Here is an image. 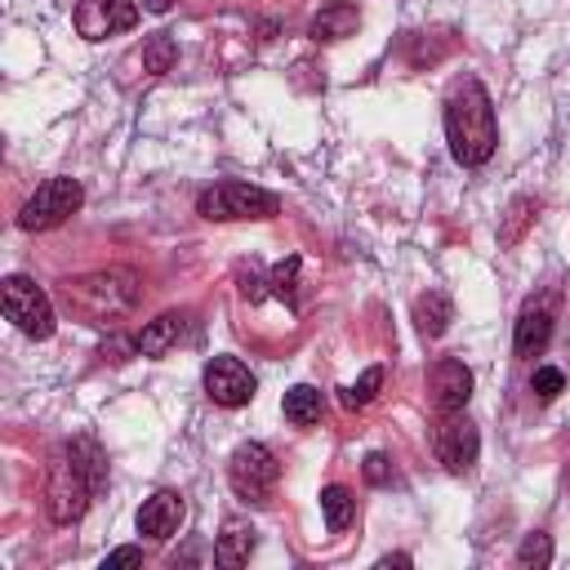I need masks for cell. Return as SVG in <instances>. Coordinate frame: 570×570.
<instances>
[{"mask_svg": "<svg viewBox=\"0 0 570 570\" xmlns=\"http://www.w3.org/2000/svg\"><path fill=\"white\" fill-rule=\"evenodd\" d=\"M107 490V463L102 450L89 436H76L53 450L49 472H45V508L58 525H71L85 517L89 499Z\"/></svg>", "mask_w": 570, "mask_h": 570, "instance_id": "1", "label": "cell"}, {"mask_svg": "<svg viewBox=\"0 0 570 570\" xmlns=\"http://www.w3.org/2000/svg\"><path fill=\"white\" fill-rule=\"evenodd\" d=\"M445 142L450 156L468 169L485 165L499 147V125H494V102L485 94V85L476 76H468L463 85H454V94L445 98Z\"/></svg>", "mask_w": 570, "mask_h": 570, "instance_id": "2", "label": "cell"}, {"mask_svg": "<svg viewBox=\"0 0 570 570\" xmlns=\"http://www.w3.org/2000/svg\"><path fill=\"white\" fill-rule=\"evenodd\" d=\"M62 307L85 321V325H107V321H120L138 307L142 298V276L134 267H98V272H85V276H71L62 281Z\"/></svg>", "mask_w": 570, "mask_h": 570, "instance_id": "3", "label": "cell"}, {"mask_svg": "<svg viewBox=\"0 0 570 570\" xmlns=\"http://www.w3.org/2000/svg\"><path fill=\"white\" fill-rule=\"evenodd\" d=\"M196 214L209 223H245V218H276L281 214V196L258 187V183H214L196 196Z\"/></svg>", "mask_w": 570, "mask_h": 570, "instance_id": "4", "label": "cell"}, {"mask_svg": "<svg viewBox=\"0 0 570 570\" xmlns=\"http://www.w3.org/2000/svg\"><path fill=\"white\" fill-rule=\"evenodd\" d=\"M227 481H232V490H236L245 503L263 508V503H272V494H276L281 463H276V454H272L263 441H245V445H236L232 459H227Z\"/></svg>", "mask_w": 570, "mask_h": 570, "instance_id": "5", "label": "cell"}, {"mask_svg": "<svg viewBox=\"0 0 570 570\" xmlns=\"http://www.w3.org/2000/svg\"><path fill=\"white\" fill-rule=\"evenodd\" d=\"M80 200H85L80 183L67 178V174H58V178L40 183V187L27 196V205L18 209V227H22V232H49V227L67 223V218L80 209Z\"/></svg>", "mask_w": 570, "mask_h": 570, "instance_id": "6", "label": "cell"}, {"mask_svg": "<svg viewBox=\"0 0 570 570\" xmlns=\"http://www.w3.org/2000/svg\"><path fill=\"white\" fill-rule=\"evenodd\" d=\"M4 316L27 334V338H49L53 334V303L49 294L27 281V276H4Z\"/></svg>", "mask_w": 570, "mask_h": 570, "instance_id": "7", "label": "cell"}, {"mask_svg": "<svg viewBox=\"0 0 570 570\" xmlns=\"http://www.w3.org/2000/svg\"><path fill=\"white\" fill-rule=\"evenodd\" d=\"M432 450L445 463V472H468L476 463V454H481V432L463 410L441 414V423L432 428Z\"/></svg>", "mask_w": 570, "mask_h": 570, "instance_id": "8", "label": "cell"}, {"mask_svg": "<svg viewBox=\"0 0 570 570\" xmlns=\"http://www.w3.org/2000/svg\"><path fill=\"white\" fill-rule=\"evenodd\" d=\"M254 387H258V383H254L249 365L236 361V356H214V361L205 365V392H209L214 405H227V410L249 405V401H254Z\"/></svg>", "mask_w": 570, "mask_h": 570, "instance_id": "9", "label": "cell"}, {"mask_svg": "<svg viewBox=\"0 0 570 570\" xmlns=\"http://www.w3.org/2000/svg\"><path fill=\"white\" fill-rule=\"evenodd\" d=\"M428 392H432L436 414H454V410H463L472 401V370L459 356H441L428 370Z\"/></svg>", "mask_w": 570, "mask_h": 570, "instance_id": "10", "label": "cell"}, {"mask_svg": "<svg viewBox=\"0 0 570 570\" xmlns=\"http://www.w3.org/2000/svg\"><path fill=\"white\" fill-rule=\"evenodd\" d=\"M134 22H138V4H129V0H80V9H76V27L85 40L120 36Z\"/></svg>", "mask_w": 570, "mask_h": 570, "instance_id": "11", "label": "cell"}, {"mask_svg": "<svg viewBox=\"0 0 570 570\" xmlns=\"http://www.w3.org/2000/svg\"><path fill=\"white\" fill-rule=\"evenodd\" d=\"M183 512H187V508H183V494L156 490V494L142 499V508H138V534L165 543V539H174V530L183 525Z\"/></svg>", "mask_w": 570, "mask_h": 570, "instance_id": "12", "label": "cell"}, {"mask_svg": "<svg viewBox=\"0 0 570 570\" xmlns=\"http://www.w3.org/2000/svg\"><path fill=\"white\" fill-rule=\"evenodd\" d=\"M552 338V312L543 303H530L521 316H517V330H512V352L517 356H539Z\"/></svg>", "mask_w": 570, "mask_h": 570, "instance_id": "13", "label": "cell"}, {"mask_svg": "<svg viewBox=\"0 0 570 570\" xmlns=\"http://www.w3.org/2000/svg\"><path fill=\"white\" fill-rule=\"evenodd\" d=\"M356 27H361V9L356 4H347V0H334V4H325L316 18H312V40H321V45H334V40H343V36H356Z\"/></svg>", "mask_w": 570, "mask_h": 570, "instance_id": "14", "label": "cell"}, {"mask_svg": "<svg viewBox=\"0 0 570 570\" xmlns=\"http://www.w3.org/2000/svg\"><path fill=\"white\" fill-rule=\"evenodd\" d=\"M183 325H187V312H165V316L147 321L142 334L134 338V352H138V356H165V352L178 343Z\"/></svg>", "mask_w": 570, "mask_h": 570, "instance_id": "15", "label": "cell"}, {"mask_svg": "<svg viewBox=\"0 0 570 570\" xmlns=\"http://www.w3.org/2000/svg\"><path fill=\"white\" fill-rule=\"evenodd\" d=\"M249 552H254V525L232 517V521L223 525V534L214 539V561H218L223 570H236V566L249 561Z\"/></svg>", "mask_w": 570, "mask_h": 570, "instance_id": "16", "label": "cell"}, {"mask_svg": "<svg viewBox=\"0 0 570 570\" xmlns=\"http://www.w3.org/2000/svg\"><path fill=\"white\" fill-rule=\"evenodd\" d=\"M450 321H454V303H450L445 289H428V294L414 298V325H419V334L441 338L450 330Z\"/></svg>", "mask_w": 570, "mask_h": 570, "instance_id": "17", "label": "cell"}, {"mask_svg": "<svg viewBox=\"0 0 570 570\" xmlns=\"http://www.w3.org/2000/svg\"><path fill=\"white\" fill-rule=\"evenodd\" d=\"M281 410H285V419H289L294 428H312V423H321V392H316L312 383H298V387L285 392Z\"/></svg>", "mask_w": 570, "mask_h": 570, "instance_id": "18", "label": "cell"}, {"mask_svg": "<svg viewBox=\"0 0 570 570\" xmlns=\"http://www.w3.org/2000/svg\"><path fill=\"white\" fill-rule=\"evenodd\" d=\"M321 512H325L330 534H343V530L352 525V517H356L352 490H347V485H325V490H321Z\"/></svg>", "mask_w": 570, "mask_h": 570, "instance_id": "19", "label": "cell"}, {"mask_svg": "<svg viewBox=\"0 0 570 570\" xmlns=\"http://www.w3.org/2000/svg\"><path fill=\"white\" fill-rule=\"evenodd\" d=\"M174 62H178V40H174L169 31H156V36L142 45V67H147L151 76H165V71H174Z\"/></svg>", "mask_w": 570, "mask_h": 570, "instance_id": "20", "label": "cell"}, {"mask_svg": "<svg viewBox=\"0 0 570 570\" xmlns=\"http://www.w3.org/2000/svg\"><path fill=\"white\" fill-rule=\"evenodd\" d=\"M298 272H303V258H298V254H285V258L272 267V276H267L272 294H276V298H285L289 307L298 303Z\"/></svg>", "mask_w": 570, "mask_h": 570, "instance_id": "21", "label": "cell"}, {"mask_svg": "<svg viewBox=\"0 0 570 570\" xmlns=\"http://www.w3.org/2000/svg\"><path fill=\"white\" fill-rule=\"evenodd\" d=\"M534 200L530 196H517L512 205H508V214H503V223H499V245H517L521 240V232L530 227V218H534Z\"/></svg>", "mask_w": 570, "mask_h": 570, "instance_id": "22", "label": "cell"}, {"mask_svg": "<svg viewBox=\"0 0 570 570\" xmlns=\"http://www.w3.org/2000/svg\"><path fill=\"white\" fill-rule=\"evenodd\" d=\"M379 387H383V365H370L352 387L338 392V401H343L347 410H361V405H370V401L379 396Z\"/></svg>", "mask_w": 570, "mask_h": 570, "instance_id": "23", "label": "cell"}, {"mask_svg": "<svg viewBox=\"0 0 570 570\" xmlns=\"http://www.w3.org/2000/svg\"><path fill=\"white\" fill-rule=\"evenodd\" d=\"M517 566L521 570H543V566H552V539L543 534V530H534V534H525L521 539V548H517Z\"/></svg>", "mask_w": 570, "mask_h": 570, "instance_id": "24", "label": "cell"}, {"mask_svg": "<svg viewBox=\"0 0 570 570\" xmlns=\"http://www.w3.org/2000/svg\"><path fill=\"white\" fill-rule=\"evenodd\" d=\"M530 392H534L539 401H557V396L566 392V374H561L557 365H539V370L530 374Z\"/></svg>", "mask_w": 570, "mask_h": 570, "instance_id": "25", "label": "cell"}, {"mask_svg": "<svg viewBox=\"0 0 570 570\" xmlns=\"http://www.w3.org/2000/svg\"><path fill=\"white\" fill-rule=\"evenodd\" d=\"M236 285H240V294H245L249 303H263V298L272 294V285L258 276V263H240V267H236Z\"/></svg>", "mask_w": 570, "mask_h": 570, "instance_id": "26", "label": "cell"}, {"mask_svg": "<svg viewBox=\"0 0 570 570\" xmlns=\"http://www.w3.org/2000/svg\"><path fill=\"white\" fill-rule=\"evenodd\" d=\"M361 472H365V481L370 485H387L392 481V463H387V454H365V463H361Z\"/></svg>", "mask_w": 570, "mask_h": 570, "instance_id": "27", "label": "cell"}, {"mask_svg": "<svg viewBox=\"0 0 570 570\" xmlns=\"http://www.w3.org/2000/svg\"><path fill=\"white\" fill-rule=\"evenodd\" d=\"M125 566H142V548L138 543H125V548L102 557V570H125Z\"/></svg>", "mask_w": 570, "mask_h": 570, "instance_id": "28", "label": "cell"}, {"mask_svg": "<svg viewBox=\"0 0 570 570\" xmlns=\"http://www.w3.org/2000/svg\"><path fill=\"white\" fill-rule=\"evenodd\" d=\"M379 566L392 570V566H414V561H410V552H387V557H379Z\"/></svg>", "mask_w": 570, "mask_h": 570, "instance_id": "29", "label": "cell"}, {"mask_svg": "<svg viewBox=\"0 0 570 570\" xmlns=\"http://www.w3.org/2000/svg\"><path fill=\"white\" fill-rule=\"evenodd\" d=\"M169 4H174V0H142L147 13H169Z\"/></svg>", "mask_w": 570, "mask_h": 570, "instance_id": "30", "label": "cell"}]
</instances>
